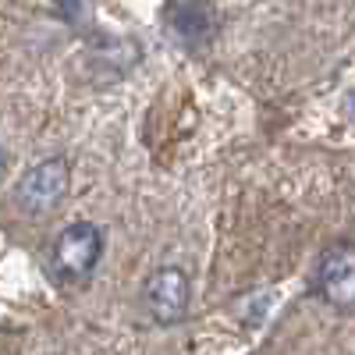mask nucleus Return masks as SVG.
Instances as JSON below:
<instances>
[{
  "mask_svg": "<svg viewBox=\"0 0 355 355\" xmlns=\"http://www.w3.org/2000/svg\"><path fill=\"white\" fill-rule=\"evenodd\" d=\"M316 288L334 309H355V245H334L323 252Z\"/></svg>",
  "mask_w": 355,
  "mask_h": 355,
  "instance_id": "4",
  "label": "nucleus"
},
{
  "mask_svg": "<svg viewBox=\"0 0 355 355\" xmlns=\"http://www.w3.org/2000/svg\"><path fill=\"white\" fill-rule=\"evenodd\" d=\"M146 309L160 323L171 327L189 313V277L178 266H157V270L146 277Z\"/></svg>",
  "mask_w": 355,
  "mask_h": 355,
  "instance_id": "3",
  "label": "nucleus"
},
{
  "mask_svg": "<svg viewBox=\"0 0 355 355\" xmlns=\"http://www.w3.org/2000/svg\"><path fill=\"white\" fill-rule=\"evenodd\" d=\"M64 196H68V164L61 157H50V160L36 164L33 171H25L15 189V202L33 217L53 210Z\"/></svg>",
  "mask_w": 355,
  "mask_h": 355,
  "instance_id": "2",
  "label": "nucleus"
},
{
  "mask_svg": "<svg viewBox=\"0 0 355 355\" xmlns=\"http://www.w3.org/2000/svg\"><path fill=\"white\" fill-rule=\"evenodd\" d=\"M348 114L355 117V93H352V100H348Z\"/></svg>",
  "mask_w": 355,
  "mask_h": 355,
  "instance_id": "6",
  "label": "nucleus"
},
{
  "mask_svg": "<svg viewBox=\"0 0 355 355\" xmlns=\"http://www.w3.org/2000/svg\"><path fill=\"white\" fill-rule=\"evenodd\" d=\"M171 8H174V25L182 28L185 36H202L206 18H210L206 0H171Z\"/></svg>",
  "mask_w": 355,
  "mask_h": 355,
  "instance_id": "5",
  "label": "nucleus"
},
{
  "mask_svg": "<svg viewBox=\"0 0 355 355\" xmlns=\"http://www.w3.org/2000/svg\"><path fill=\"white\" fill-rule=\"evenodd\" d=\"M103 256V231L93 220H75L57 234L53 270L61 281H85Z\"/></svg>",
  "mask_w": 355,
  "mask_h": 355,
  "instance_id": "1",
  "label": "nucleus"
},
{
  "mask_svg": "<svg viewBox=\"0 0 355 355\" xmlns=\"http://www.w3.org/2000/svg\"><path fill=\"white\" fill-rule=\"evenodd\" d=\"M0 178H4V150H0Z\"/></svg>",
  "mask_w": 355,
  "mask_h": 355,
  "instance_id": "7",
  "label": "nucleus"
}]
</instances>
